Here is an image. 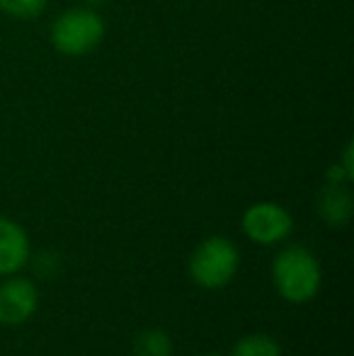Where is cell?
<instances>
[{
  "label": "cell",
  "instance_id": "cell-10",
  "mask_svg": "<svg viewBox=\"0 0 354 356\" xmlns=\"http://www.w3.org/2000/svg\"><path fill=\"white\" fill-rule=\"evenodd\" d=\"M47 0H0V10L15 19H32L44 13Z\"/></svg>",
  "mask_w": 354,
  "mask_h": 356
},
{
  "label": "cell",
  "instance_id": "cell-3",
  "mask_svg": "<svg viewBox=\"0 0 354 356\" xmlns=\"http://www.w3.org/2000/svg\"><path fill=\"white\" fill-rule=\"evenodd\" d=\"M104 37V22L95 10L73 8L58 15L51 27V42L58 54L83 56L92 51Z\"/></svg>",
  "mask_w": 354,
  "mask_h": 356
},
{
  "label": "cell",
  "instance_id": "cell-12",
  "mask_svg": "<svg viewBox=\"0 0 354 356\" xmlns=\"http://www.w3.org/2000/svg\"><path fill=\"white\" fill-rule=\"evenodd\" d=\"M340 168L345 170L347 177H350V179L354 177V168H352V143L345 148V155H342V165H340Z\"/></svg>",
  "mask_w": 354,
  "mask_h": 356
},
{
  "label": "cell",
  "instance_id": "cell-9",
  "mask_svg": "<svg viewBox=\"0 0 354 356\" xmlns=\"http://www.w3.org/2000/svg\"><path fill=\"white\" fill-rule=\"evenodd\" d=\"M231 356H282V347L269 334H248L233 347Z\"/></svg>",
  "mask_w": 354,
  "mask_h": 356
},
{
  "label": "cell",
  "instance_id": "cell-14",
  "mask_svg": "<svg viewBox=\"0 0 354 356\" xmlns=\"http://www.w3.org/2000/svg\"><path fill=\"white\" fill-rule=\"evenodd\" d=\"M204 356H221V354H204Z\"/></svg>",
  "mask_w": 354,
  "mask_h": 356
},
{
  "label": "cell",
  "instance_id": "cell-4",
  "mask_svg": "<svg viewBox=\"0 0 354 356\" xmlns=\"http://www.w3.org/2000/svg\"><path fill=\"white\" fill-rule=\"evenodd\" d=\"M291 216L287 209L272 202H260L250 207L243 216V230L252 243L277 245L291 233Z\"/></svg>",
  "mask_w": 354,
  "mask_h": 356
},
{
  "label": "cell",
  "instance_id": "cell-8",
  "mask_svg": "<svg viewBox=\"0 0 354 356\" xmlns=\"http://www.w3.org/2000/svg\"><path fill=\"white\" fill-rule=\"evenodd\" d=\"M136 356H172V342L163 330H143L134 342Z\"/></svg>",
  "mask_w": 354,
  "mask_h": 356
},
{
  "label": "cell",
  "instance_id": "cell-11",
  "mask_svg": "<svg viewBox=\"0 0 354 356\" xmlns=\"http://www.w3.org/2000/svg\"><path fill=\"white\" fill-rule=\"evenodd\" d=\"M34 269H37L39 277L51 279L54 274L58 272V257H56L54 252H42V254H37V259H34Z\"/></svg>",
  "mask_w": 354,
  "mask_h": 356
},
{
  "label": "cell",
  "instance_id": "cell-5",
  "mask_svg": "<svg viewBox=\"0 0 354 356\" xmlns=\"http://www.w3.org/2000/svg\"><path fill=\"white\" fill-rule=\"evenodd\" d=\"M37 286L27 279H10L0 286V323L10 327L27 323L37 310Z\"/></svg>",
  "mask_w": 354,
  "mask_h": 356
},
{
  "label": "cell",
  "instance_id": "cell-2",
  "mask_svg": "<svg viewBox=\"0 0 354 356\" xmlns=\"http://www.w3.org/2000/svg\"><path fill=\"white\" fill-rule=\"evenodd\" d=\"M241 252L228 238H207L189 259V274L202 289H223L238 272Z\"/></svg>",
  "mask_w": 354,
  "mask_h": 356
},
{
  "label": "cell",
  "instance_id": "cell-7",
  "mask_svg": "<svg viewBox=\"0 0 354 356\" xmlns=\"http://www.w3.org/2000/svg\"><path fill=\"white\" fill-rule=\"evenodd\" d=\"M318 213L332 228L350 223L352 218V194L342 182H328V187L318 194Z\"/></svg>",
  "mask_w": 354,
  "mask_h": 356
},
{
  "label": "cell",
  "instance_id": "cell-13",
  "mask_svg": "<svg viewBox=\"0 0 354 356\" xmlns=\"http://www.w3.org/2000/svg\"><path fill=\"white\" fill-rule=\"evenodd\" d=\"M90 5H102V3H107V0H88Z\"/></svg>",
  "mask_w": 354,
  "mask_h": 356
},
{
  "label": "cell",
  "instance_id": "cell-1",
  "mask_svg": "<svg viewBox=\"0 0 354 356\" xmlns=\"http://www.w3.org/2000/svg\"><path fill=\"white\" fill-rule=\"evenodd\" d=\"M272 279L279 296L289 303H306L318 293L323 282L321 262L311 250L293 245L274 257Z\"/></svg>",
  "mask_w": 354,
  "mask_h": 356
},
{
  "label": "cell",
  "instance_id": "cell-6",
  "mask_svg": "<svg viewBox=\"0 0 354 356\" xmlns=\"http://www.w3.org/2000/svg\"><path fill=\"white\" fill-rule=\"evenodd\" d=\"M29 259V238L19 223L0 216V274H15Z\"/></svg>",
  "mask_w": 354,
  "mask_h": 356
}]
</instances>
